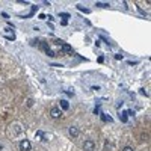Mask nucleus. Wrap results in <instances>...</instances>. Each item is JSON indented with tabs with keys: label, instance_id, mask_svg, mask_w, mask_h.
Returning a JSON list of instances; mask_svg holds the SVG:
<instances>
[{
	"label": "nucleus",
	"instance_id": "nucleus-1",
	"mask_svg": "<svg viewBox=\"0 0 151 151\" xmlns=\"http://www.w3.org/2000/svg\"><path fill=\"white\" fill-rule=\"evenodd\" d=\"M18 147H20V150H21V151H30V150H32V144H30V141H27V139L20 141Z\"/></svg>",
	"mask_w": 151,
	"mask_h": 151
},
{
	"label": "nucleus",
	"instance_id": "nucleus-2",
	"mask_svg": "<svg viewBox=\"0 0 151 151\" xmlns=\"http://www.w3.org/2000/svg\"><path fill=\"white\" fill-rule=\"evenodd\" d=\"M83 150H85V151H94V150H95V142L91 141V139L85 141V142H83Z\"/></svg>",
	"mask_w": 151,
	"mask_h": 151
},
{
	"label": "nucleus",
	"instance_id": "nucleus-3",
	"mask_svg": "<svg viewBox=\"0 0 151 151\" xmlns=\"http://www.w3.org/2000/svg\"><path fill=\"white\" fill-rule=\"evenodd\" d=\"M50 115H52V118L58 119V118L62 116V110L59 107H52V109H50Z\"/></svg>",
	"mask_w": 151,
	"mask_h": 151
},
{
	"label": "nucleus",
	"instance_id": "nucleus-4",
	"mask_svg": "<svg viewBox=\"0 0 151 151\" xmlns=\"http://www.w3.org/2000/svg\"><path fill=\"white\" fill-rule=\"evenodd\" d=\"M68 133H70L71 137H77V136H79V130H77V127H73V125L68 129Z\"/></svg>",
	"mask_w": 151,
	"mask_h": 151
},
{
	"label": "nucleus",
	"instance_id": "nucleus-5",
	"mask_svg": "<svg viewBox=\"0 0 151 151\" xmlns=\"http://www.w3.org/2000/svg\"><path fill=\"white\" fill-rule=\"evenodd\" d=\"M60 50H62V53H71V52H73V48H71L68 44H65V42L60 45Z\"/></svg>",
	"mask_w": 151,
	"mask_h": 151
},
{
	"label": "nucleus",
	"instance_id": "nucleus-6",
	"mask_svg": "<svg viewBox=\"0 0 151 151\" xmlns=\"http://www.w3.org/2000/svg\"><path fill=\"white\" fill-rule=\"evenodd\" d=\"M60 107L64 109V110H68L70 109V104H68L67 100H60Z\"/></svg>",
	"mask_w": 151,
	"mask_h": 151
},
{
	"label": "nucleus",
	"instance_id": "nucleus-7",
	"mask_svg": "<svg viewBox=\"0 0 151 151\" xmlns=\"http://www.w3.org/2000/svg\"><path fill=\"white\" fill-rule=\"evenodd\" d=\"M42 47H44V50H45V53H47L48 56H56V55H55V53H53L52 50H50V48H48V47H47L45 44H42Z\"/></svg>",
	"mask_w": 151,
	"mask_h": 151
},
{
	"label": "nucleus",
	"instance_id": "nucleus-8",
	"mask_svg": "<svg viewBox=\"0 0 151 151\" xmlns=\"http://www.w3.org/2000/svg\"><path fill=\"white\" fill-rule=\"evenodd\" d=\"M125 115H127V112H124V113H121V115H119V118L125 122V121H127V116H125Z\"/></svg>",
	"mask_w": 151,
	"mask_h": 151
},
{
	"label": "nucleus",
	"instance_id": "nucleus-9",
	"mask_svg": "<svg viewBox=\"0 0 151 151\" xmlns=\"http://www.w3.org/2000/svg\"><path fill=\"white\" fill-rule=\"evenodd\" d=\"M97 6H100V8H109V3H97Z\"/></svg>",
	"mask_w": 151,
	"mask_h": 151
},
{
	"label": "nucleus",
	"instance_id": "nucleus-10",
	"mask_svg": "<svg viewBox=\"0 0 151 151\" xmlns=\"http://www.w3.org/2000/svg\"><path fill=\"white\" fill-rule=\"evenodd\" d=\"M122 151H134V150H133L132 147H124V150H122Z\"/></svg>",
	"mask_w": 151,
	"mask_h": 151
}]
</instances>
